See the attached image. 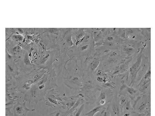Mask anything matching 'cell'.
Returning <instances> with one entry per match:
<instances>
[{"mask_svg": "<svg viewBox=\"0 0 155 116\" xmlns=\"http://www.w3.org/2000/svg\"><path fill=\"white\" fill-rule=\"evenodd\" d=\"M46 72V70H34L30 73L19 76L16 79L14 89L25 95L34 84L38 81Z\"/></svg>", "mask_w": 155, "mask_h": 116, "instance_id": "2", "label": "cell"}, {"mask_svg": "<svg viewBox=\"0 0 155 116\" xmlns=\"http://www.w3.org/2000/svg\"><path fill=\"white\" fill-rule=\"evenodd\" d=\"M82 96L81 93H79L74 96L63 98L64 101L61 106L62 108L66 110V111H69L75 105L79 98Z\"/></svg>", "mask_w": 155, "mask_h": 116, "instance_id": "14", "label": "cell"}, {"mask_svg": "<svg viewBox=\"0 0 155 116\" xmlns=\"http://www.w3.org/2000/svg\"><path fill=\"white\" fill-rule=\"evenodd\" d=\"M66 74L68 75L64 77V85L71 89H80L83 85V78L81 75L74 71L72 73L67 71Z\"/></svg>", "mask_w": 155, "mask_h": 116, "instance_id": "6", "label": "cell"}, {"mask_svg": "<svg viewBox=\"0 0 155 116\" xmlns=\"http://www.w3.org/2000/svg\"><path fill=\"white\" fill-rule=\"evenodd\" d=\"M106 108L112 116H122L123 108L119 103L118 96L114 95L111 102L107 105Z\"/></svg>", "mask_w": 155, "mask_h": 116, "instance_id": "10", "label": "cell"}, {"mask_svg": "<svg viewBox=\"0 0 155 116\" xmlns=\"http://www.w3.org/2000/svg\"><path fill=\"white\" fill-rule=\"evenodd\" d=\"M151 77V67L150 66H149V68H148L147 71L145 73L144 75L142 77L140 80V82H143V81H146L148 79H150Z\"/></svg>", "mask_w": 155, "mask_h": 116, "instance_id": "20", "label": "cell"}, {"mask_svg": "<svg viewBox=\"0 0 155 116\" xmlns=\"http://www.w3.org/2000/svg\"><path fill=\"white\" fill-rule=\"evenodd\" d=\"M123 111H134L133 108L131 104V101L129 100L126 103L123 108Z\"/></svg>", "mask_w": 155, "mask_h": 116, "instance_id": "19", "label": "cell"}, {"mask_svg": "<svg viewBox=\"0 0 155 116\" xmlns=\"http://www.w3.org/2000/svg\"><path fill=\"white\" fill-rule=\"evenodd\" d=\"M146 116H151L150 113H148V114H146Z\"/></svg>", "mask_w": 155, "mask_h": 116, "instance_id": "30", "label": "cell"}, {"mask_svg": "<svg viewBox=\"0 0 155 116\" xmlns=\"http://www.w3.org/2000/svg\"><path fill=\"white\" fill-rule=\"evenodd\" d=\"M18 67L13 62H6V83L19 76Z\"/></svg>", "mask_w": 155, "mask_h": 116, "instance_id": "12", "label": "cell"}, {"mask_svg": "<svg viewBox=\"0 0 155 116\" xmlns=\"http://www.w3.org/2000/svg\"><path fill=\"white\" fill-rule=\"evenodd\" d=\"M12 39L15 41V42H18L23 41L24 37L21 35L16 34V35L12 36Z\"/></svg>", "mask_w": 155, "mask_h": 116, "instance_id": "23", "label": "cell"}, {"mask_svg": "<svg viewBox=\"0 0 155 116\" xmlns=\"http://www.w3.org/2000/svg\"><path fill=\"white\" fill-rule=\"evenodd\" d=\"M134 111L147 114L150 113L151 93L140 94L134 101Z\"/></svg>", "mask_w": 155, "mask_h": 116, "instance_id": "4", "label": "cell"}, {"mask_svg": "<svg viewBox=\"0 0 155 116\" xmlns=\"http://www.w3.org/2000/svg\"><path fill=\"white\" fill-rule=\"evenodd\" d=\"M133 58L131 57L129 59H127L125 63L120 64V73L119 74H122L128 72L129 70V65L130 63L132 60Z\"/></svg>", "mask_w": 155, "mask_h": 116, "instance_id": "15", "label": "cell"}, {"mask_svg": "<svg viewBox=\"0 0 155 116\" xmlns=\"http://www.w3.org/2000/svg\"><path fill=\"white\" fill-rule=\"evenodd\" d=\"M114 96V93L112 89L107 88H102L99 97L97 98L96 106L106 107L107 105L111 102Z\"/></svg>", "mask_w": 155, "mask_h": 116, "instance_id": "8", "label": "cell"}, {"mask_svg": "<svg viewBox=\"0 0 155 116\" xmlns=\"http://www.w3.org/2000/svg\"><path fill=\"white\" fill-rule=\"evenodd\" d=\"M94 116H112L106 107L104 108L101 111L97 113Z\"/></svg>", "mask_w": 155, "mask_h": 116, "instance_id": "18", "label": "cell"}, {"mask_svg": "<svg viewBox=\"0 0 155 116\" xmlns=\"http://www.w3.org/2000/svg\"><path fill=\"white\" fill-rule=\"evenodd\" d=\"M118 94L120 96L127 97L130 98L131 100L134 101L140 94L138 89L126 85L124 83V81H123L122 85L120 87Z\"/></svg>", "mask_w": 155, "mask_h": 116, "instance_id": "11", "label": "cell"}, {"mask_svg": "<svg viewBox=\"0 0 155 116\" xmlns=\"http://www.w3.org/2000/svg\"><path fill=\"white\" fill-rule=\"evenodd\" d=\"M85 104H83L78 109L76 112L75 116H81L82 114L83 111H84V108H85Z\"/></svg>", "mask_w": 155, "mask_h": 116, "instance_id": "24", "label": "cell"}, {"mask_svg": "<svg viewBox=\"0 0 155 116\" xmlns=\"http://www.w3.org/2000/svg\"><path fill=\"white\" fill-rule=\"evenodd\" d=\"M18 29V31L19 32V33H20V34H23V30H22L21 29L19 28Z\"/></svg>", "mask_w": 155, "mask_h": 116, "instance_id": "29", "label": "cell"}, {"mask_svg": "<svg viewBox=\"0 0 155 116\" xmlns=\"http://www.w3.org/2000/svg\"><path fill=\"white\" fill-rule=\"evenodd\" d=\"M144 48H142L140 52L138 54L136 61L133 63L132 66L130 68L129 72L131 76V83L128 85L129 86L133 87L136 83V80L137 76L140 69L141 64H142V58L144 55Z\"/></svg>", "mask_w": 155, "mask_h": 116, "instance_id": "7", "label": "cell"}, {"mask_svg": "<svg viewBox=\"0 0 155 116\" xmlns=\"http://www.w3.org/2000/svg\"><path fill=\"white\" fill-rule=\"evenodd\" d=\"M19 57L17 62V64L18 66V68L25 73L30 71V70H33L34 67L29 60L28 54L27 51L22 52L20 57Z\"/></svg>", "mask_w": 155, "mask_h": 116, "instance_id": "9", "label": "cell"}, {"mask_svg": "<svg viewBox=\"0 0 155 116\" xmlns=\"http://www.w3.org/2000/svg\"><path fill=\"white\" fill-rule=\"evenodd\" d=\"M84 28L79 29L75 32V39L76 41L82 39L85 35V31Z\"/></svg>", "mask_w": 155, "mask_h": 116, "instance_id": "17", "label": "cell"}, {"mask_svg": "<svg viewBox=\"0 0 155 116\" xmlns=\"http://www.w3.org/2000/svg\"><path fill=\"white\" fill-rule=\"evenodd\" d=\"M67 115L68 114L66 111H63L61 110H59L51 113L48 116H67Z\"/></svg>", "mask_w": 155, "mask_h": 116, "instance_id": "21", "label": "cell"}, {"mask_svg": "<svg viewBox=\"0 0 155 116\" xmlns=\"http://www.w3.org/2000/svg\"><path fill=\"white\" fill-rule=\"evenodd\" d=\"M26 102L24 101L21 103L17 102L14 105L12 109L13 111L14 116H27L28 112L33 111L35 109H29L26 105Z\"/></svg>", "mask_w": 155, "mask_h": 116, "instance_id": "13", "label": "cell"}, {"mask_svg": "<svg viewBox=\"0 0 155 116\" xmlns=\"http://www.w3.org/2000/svg\"><path fill=\"white\" fill-rule=\"evenodd\" d=\"M122 116H134V111H123Z\"/></svg>", "mask_w": 155, "mask_h": 116, "instance_id": "26", "label": "cell"}, {"mask_svg": "<svg viewBox=\"0 0 155 116\" xmlns=\"http://www.w3.org/2000/svg\"><path fill=\"white\" fill-rule=\"evenodd\" d=\"M134 116H146L147 114L144 113H140L134 111Z\"/></svg>", "mask_w": 155, "mask_h": 116, "instance_id": "27", "label": "cell"}, {"mask_svg": "<svg viewBox=\"0 0 155 116\" xmlns=\"http://www.w3.org/2000/svg\"><path fill=\"white\" fill-rule=\"evenodd\" d=\"M56 81V75L54 71L45 73L24 95V101L30 104L35 103L37 105L39 102L44 101L48 91L58 87Z\"/></svg>", "mask_w": 155, "mask_h": 116, "instance_id": "1", "label": "cell"}, {"mask_svg": "<svg viewBox=\"0 0 155 116\" xmlns=\"http://www.w3.org/2000/svg\"><path fill=\"white\" fill-rule=\"evenodd\" d=\"M121 97H119V103L122 107L123 108L124 105H125L128 101V100H129V98L128 97H127L123 96H120Z\"/></svg>", "mask_w": 155, "mask_h": 116, "instance_id": "22", "label": "cell"}, {"mask_svg": "<svg viewBox=\"0 0 155 116\" xmlns=\"http://www.w3.org/2000/svg\"><path fill=\"white\" fill-rule=\"evenodd\" d=\"M105 107H106L103 106H96L94 108L92 109L88 113L85 114V116H94L97 113L101 111L102 109Z\"/></svg>", "mask_w": 155, "mask_h": 116, "instance_id": "16", "label": "cell"}, {"mask_svg": "<svg viewBox=\"0 0 155 116\" xmlns=\"http://www.w3.org/2000/svg\"><path fill=\"white\" fill-rule=\"evenodd\" d=\"M77 111L73 112L71 113V114H68L67 116H74Z\"/></svg>", "mask_w": 155, "mask_h": 116, "instance_id": "28", "label": "cell"}, {"mask_svg": "<svg viewBox=\"0 0 155 116\" xmlns=\"http://www.w3.org/2000/svg\"><path fill=\"white\" fill-rule=\"evenodd\" d=\"M82 78V86L80 88L79 93L84 97L85 104H94L97 100V92L101 90L102 88L94 79L88 77Z\"/></svg>", "mask_w": 155, "mask_h": 116, "instance_id": "3", "label": "cell"}, {"mask_svg": "<svg viewBox=\"0 0 155 116\" xmlns=\"http://www.w3.org/2000/svg\"><path fill=\"white\" fill-rule=\"evenodd\" d=\"M64 101L63 98L58 94V91L55 88L48 91L44 100L47 106L53 108L61 104L63 105Z\"/></svg>", "mask_w": 155, "mask_h": 116, "instance_id": "5", "label": "cell"}, {"mask_svg": "<svg viewBox=\"0 0 155 116\" xmlns=\"http://www.w3.org/2000/svg\"><path fill=\"white\" fill-rule=\"evenodd\" d=\"M13 60V56L10 54L6 50V62H12Z\"/></svg>", "mask_w": 155, "mask_h": 116, "instance_id": "25", "label": "cell"}]
</instances>
